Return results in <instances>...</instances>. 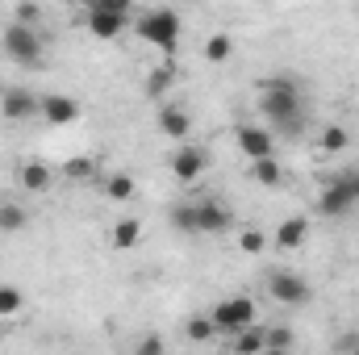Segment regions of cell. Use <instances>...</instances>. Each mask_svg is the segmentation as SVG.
<instances>
[{
  "label": "cell",
  "mask_w": 359,
  "mask_h": 355,
  "mask_svg": "<svg viewBox=\"0 0 359 355\" xmlns=\"http://www.w3.org/2000/svg\"><path fill=\"white\" fill-rule=\"evenodd\" d=\"M259 113L284 138H301L305 130V96L292 76H268L259 80Z\"/></svg>",
  "instance_id": "cell-1"
},
{
  "label": "cell",
  "mask_w": 359,
  "mask_h": 355,
  "mask_svg": "<svg viewBox=\"0 0 359 355\" xmlns=\"http://www.w3.org/2000/svg\"><path fill=\"white\" fill-rule=\"evenodd\" d=\"M134 29H138V38L147 46H159L168 55L180 46V13L176 8H151V13H142L134 21Z\"/></svg>",
  "instance_id": "cell-2"
},
{
  "label": "cell",
  "mask_w": 359,
  "mask_h": 355,
  "mask_svg": "<svg viewBox=\"0 0 359 355\" xmlns=\"http://www.w3.org/2000/svg\"><path fill=\"white\" fill-rule=\"evenodd\" d=\"M42 51H46V38L38 34V25L13 21V25L4 29V55H8L13 63H25V67H34V63L42 59Z\"/></svg>",
  "instance_id": "cell-3"
},
{
  "label": "cell",
  "mask_w": 359,
  "mask_h": 355,
  "mask_svg": "<svg viewBox=\"0 0 359 355\" xmlns=\"http://www.w3.org/2000/svg\"><path fill=\"white\" fill-rule=\"evenodd\" d=\"M213 326H217V335H238L243 326H251L255 322V301L251 297H226V301H217L213 305Z\"/></svg>",
  "instance_id": "cell-4"
},
{
  "label": "cell",
  "mask_w": 359,
  "mask_h": 355,
  "mask_svg": "<svg viewBox=\"0 0 359 355\" xmlns=\"http://www.w3.org/2000/svg\"><path fill=\"white\" fill-rule=\"evenodd\" d=\"M355 205L359 201H355V188H351V176L330 180V184L322 188V196H318V213H322V217H347Z\"/></svg>",
  "instance_id": "cell-5"
},
{
  "label": "cell",
  "mask_w": 359,
  "mask_h": 355,
  "mask_svg": "<svg viewBox=\"0 0 359 355\" xmlns=\"http://www.w3.org/2000/svg\"><path fill=\"white\" fill-rule=\"evenodd\" d=\"M268 293H271V301H280V305H305V301L313 297L309 280L297 276V272H271L268 276Z\"/></svg>",
  "instance_id": "cell-6"
},
{
  "label": "cell",
  "mask_w": 359,
  "mask_h": 355,
  "mask_svg": "<svg viewBox=\"0 0 359 355\" xmlns=\"http://www.w3.org/2000/svg\"><path fill=\"white\" fill-rule=\"evenodd\" d=\"M205 168H209L205 147H188V142H180V151L172 155V176H176L180 184H192V180L205 176Z\"/></svg>",
  "instance_id": "cell-7"
},
{
  "label": "cell",
  "mask_w": 359,
  "mask_h": 355,
  "mask_svg": "<svg viewBox=\"0 0 359 355\" xmlns=\"http://www.w3.org/2000/svg\"><path fill=\"white\" fill-rule=\"evenodd\" d=\"M38 105H42V96H34L29 88H4V96H0L4 121H29V117H38Z\"/></svg>",
  "instance_id": "cell-8"
},
{
  "label": "cell",
  "mask_w": 359,
  "mask_h": 355,
  "mask_svg": "<svg viewBox=\"0 0 359 355\" xmlns=\"http://www.w3.org/2000/svg\"><path fill=\"white\" fill-rule=\"evenodd\" d=\"M238 151L255 163V159H268L276 155V134L264 126H238Z\"/></svg>",
  "instance_id": "cell-9"
},
{
  "label": "cell",
  "mask_w": 359,
  "mask_h": 355,
  "mask_svg": "<svg viewBox=\"0 0 359 355\" xmlns=\"http://www.w3.org/2000/svg\"><path fill=\"white\" fill-rule=\"evenodd\" d=\"M84 25H88L92 38H100V42H113V38H121V34H126V25H130V13H109V8H92Z\"/></svg>",
  "instance_id": "cell-10"
},
{
  "label": "cell",
  "mask_w": 359,
  "mask_h": 355,
  "mask_svg": "<svg viewBox=\"0 0 359 355\" xmlns=\"http://www.w3.org/2000/svg\"><path fill=\"white\" fill-rule=\"evenodd\" d=\"M38 113L46 117V126H72V121H80V105L72 96H63V92H46L42 105H38Z\"/></svg>",
  "instance_id": "cell-11"
},
{
  "label": "cell",
  "mask_w": 359,
  "mask_h": 355,
  "mask_svg": "<svg viewBox=\"0 0 359 355\" xmlns=\"http://www.w3.org/2000/svg\"><path fill=\"white\" fill-rule=\"evenodd\" d=\"M234 213L222 205V201H196V234H222L230 230Z\"/></svg>",
  "instance_id": "cell-12"
},
{
  "label": "cell",
  "mask_w": 359,
  "mask_h": 355,
  "mask_svg": "<svg viewBox=\"0 0 359 355\" xmlns=\"http://www.w3.org/2000/svg\"><path fill=\"white\" fill-rule=\"evenodd\" d=\"M305 239H309V217H305V213L284 217V222H280V230L271 234L276 251H297V247H305Z\"/></svg>",
  "instance_id": "cell-13"
},
{
  "label": "cell",
  "mask_w": 359,
  "mask_h": 355,
  "mask_svg": "<svg viewBox=\"0 0 359 355\" xmlns=\"http://www.w3.org/2000/svg\"><path fill=\"white\" fill-rule=\"evenodd\" d=\"M142 243V222L138 217H117L113 230H109V247L113 251H134Z\"/></svg>",
  "instance_id": "cell-14"
},
{
  "label": "cell",
  "mask_w": 359,
  "mask_h": 355,
  "mask_svg": "<svg viewBox=\"0 0 359 355\" xmlns=\"http://www.w3.org/2000/svg\"><path fill=\"white\" fill-rule=\"evenodd\" d=\"M159 130H163L172 142H184L188 130H192V117H188L180 105H163V109H159Z\"/></svg>",
  "instance_id": "cell-15"
},
{
  "label": "cell",
  "mask_w": 359,
  "mask_h": 355,
  "mask_svg": "<svg viewBox=\"0 0 359 355\" xmlns=\"http://www.w3.org/2000/svg\"><path fill=\"white\" fill-rule=\"evenodd\" d=\"M17 176H21V188H25V192H46V188L55 184V172H50L46 163H38V159H34V163H25Z\"/></svg>",
  "instance_id": "cell-16"
},
{
  "label": "cell",
  "mask_w": 359,
  "mask_h": 355,
  "mask_svg": "<svg viewBox=\"0 0 359 355\" xmlns=\"http://www.w3.org/2000/svg\"><path fill=\"white\" fill-rule=\"evenodd\" d=\"M234 351H243V355H251V351H268V330H264L259 322L243 326V330L234 335Z\"/></svg>",
  "instance_id": "cell-17"
},
{
  "label": "cell",
  "mask_w": 359,
  "mask_h": 355,
  "mask_svg": "<svg viewBox=\"0 0 359 355\" xmlns=\"http://www.w3.org/2000/svg\"><path fill=\"white\" fill-rule=\"evenodd\" d=\"M251 180L264 184V188H280V184H284V168H280V159H276V155L255 159V163H251Z\"/></svg>",
  "instance_id": "cell-18"
},
{
  "label": "cell",
  "mask_w": 359,
  "mask_h": 355,
  "mask_svg": "<svg viewBox=\"0 0 359 355\" xmlns=\"http://www.w3.org/2000/svg\"><path fill=\"white\" fill-rule=\"evenodd\" d=\"M318 147H322L326 155H339V151H347V126H339V121L322 126V134H318Z\"/></svg>",
  "instance_id": "cell-19"
},
{
  "label": "cell",
  "mask_w": 359,
  "mask_h": 355,
  "mask_svg": "<svg viewBox=\"0 0 359 355\" xmlns=\"http://www.w3.org/2000/svg\"><path fill=\"white\" fill-rule=\"evenodd\" d=\"M184 335H188L192 343H209V339L217 335V326H213V318H209V314H192V318L184 322Z\"/></svg>",
  "instance_id": "cell-20"
},
{
  "label": "cell",
  "mask_w": 359,
  "mask_h": 355,
  "mask_svg": "<svg viewBox=\"0 0 359 355\" xmlns=\"http://www.w3.org/2000/svg\"><path fill=\"white\" fill-rule=\"evenodd\" d=\"M25 222H29V213H25L21 205H13V201H4V205H0V230H4V234L25 230Z\"/></svg>",
  "instance_id": "cell-21"
},
{
  "label": "cell",
  "mask_w": 359,
  "mask_h": 355,
  "mask_svg": "<svg viewBox=\"0 0 359 355\" xmlns=\"http://www.w3.org/2000/svg\"><path fill=\"white\" fill-rule=\"evenodd\" d=\"M230 55H234V38H230V34H213V38L205 42V59H209V63H226Z\"/></svg>",
  "instance_id": "cell-22"
},
{
  "label": "cell",
  "mask_w": 359,
  "mask_h": 355,
  "mask_svg": "<svg viewBox=\"0 0 359 355\" xmlns=\"http://www.w3.org/2000/svg\"><path fill=\"white\" fill-rule=\"evenodd\" d=\"M104 196H109V201H130V196H134V176L113 172V176L104 180Z\"/></svg>",
  "instance_id": "cell-23"
},
{
  "label": "cell",
  "mask_w": 359,
  "mask_h": 355,
  "mask_svg": "<svg viewBox=\"0 0 359 355\" xmlns=\"http://www.w3.org/2000/svg\"><path fill=\"white\" fill-rule=\"evenodd\" d=\"M21 305H25L21 288H17V284H0V318H17Z\"/></svg>",
  "instance_id": "cell-24"
},
{
  "label": "cell",
  "mask_w": 359,
  "mask_h": 355,
  "mask_svg": "<svg viewBox=\"0 0 359 355\" xmlns=\"http://www.w3.org/2000/svg\"><path fill=\"white\" fill-rule=\"evenodd\" d=\"M172 226L184 234H196V205H176L172 209Z\"/></svg>",
  "instance_id": "cell-25"
},
{
  "label": "cell",
  "mask_w": 359,
  "mask_h": 355,
  "mask_svg": "<svg viewBox=\"0 0 359 355\" xmlns=\"http://www.w3.org/2000/svg\"><path fill=\"white\" fill-rule=\"evenodd\" d=\"M238 247H243L247 255H259V251L268 247V239H264V230H255V226H251V230H243V234H238Z\"/></svg>",
  "instance_id": "cell-26"
},
{
  "label": "cell",
  "mask_w": 359,
  "mask_h": 355,
  "mask_svg": "<svg viewBox=\"0 0 359 355\" xmlns=\"http://www.w3.org/2000/svg\"><path fill=\"white\" fill-rule=\"evenodd\" d=\"M284 347H292V330H288V326L268 330V351H284Z\"/></svg>",
  "instance_id": "cell-27"
},
{
  "label": "cell",
  "mask_w": 359,
  "mask_h": 355,
  "mask_svg": "<svg viewBox=\"0 0 359 355\" xmlns=\"http://www.w3.org/2000/svg\"><path fill=\"white\" fill-rule=\"evenodd\" d=\"M168 84H172V67H163V72H155V76L147 80V92H151V96H159V92L168 88Z\"/></svg>",
  "instance_id": "cell-28"
},
{
  "label": "cell",
  "mask_w": 359,
  "mask_h": 355,
  "mask_svg": "<svg viewBox=\"0 0 359 355\" xmlns=\"http://www.w3.org/2000/svg\"><path fill=\"white\" fill-rule=\"evenodd\" d=\"M38 17H42V8H38V4H34V0H25V4H21V8H17V17H13V21H25V25H34V21H38Z\"/></svg>",
  "instance_id": "cell-29"
},
{
  "label": "cell",
  "mask_w": 359,
  "mask_h": 355,
  "mask_svg": "<svg viewBox=\"0 0 359 355\" xmlns=\"http://www.w3.org/2000/svg\"><path fill=\"white\" fill-rule=\"evenodd\" d=\"M67 176H72V180L92 176V159H72V163H67Z\"/></svg>",
  "instance_id": "cell-30"
},
{
  "label": "cell",
  "mask_w": 359,
  "mask_h": 355,
  "mask_svg": "<svg viewBox=\"0 0 359 355\" xmlns=\"http://www.w3.org/2000/svg\"><path fill=\"white\" fill-rule=\"evenodd\" d=\"M92 8H109V13H130V8H134V0H96Z\"/></svg>",
  "instance_id": "cell-31"
},
{
  "label": "cell",
  "mask_w": 359,
  "mask_h": 355,
  "mask_svg": "<svg viewBox=\"0 0 359 355\" xmlns=\"http://www.w3.org/2000/svg\"><path fill=\"white\" fill-rule=\"evenodd\" d=\"M138 351H142V355H159V351H163V339H155V335H151V339H142V343H138Z\"/></svg>",
  "instance_id": "cell-32"
},
{
  "label": "cell",
  "mask_w": 359,
  "mask_h": 355,
  "mask_svg": "<svg viewBox=\"0 0 359 355\" xmlns=\"http://www.w3.org/2000/svg\"><path fill=\"white\" fill-rule=\"evenodd\" d=\"M334 347H339V351H359V335H343Z\"/></svg>",
  "instance_id": "cell-33"
},
{
  "label": "cell",
  "mask_w": 359,
  "mask_h": 355,
  "mask_svg": "<svg viewBox=\"0 0 359 355\" xmlns=\"http://www.w3.org/2000/svg\"><path fill=\"white\" fill-rule=\"evenodd\" d=\"M351 188H355V201H359V168L351 172Z\"/></svg>",
  "instance_id": "cell-34"
},
{
  "label": "cell",
  "mask_w": 359,
  "mask_h": 355,
  "mask_svg": "<svg viewBox=\"0 0 359 355\" xmlns=\"http://www.w3.org/2000/svg\"><path fill=\"white\" fill-rule=\"evenodd\" d=\"M76 4H84V8H92V4H96V0H76Z\"/></svg>",
  "instance_id": "cell-35"
}]
</instances>
